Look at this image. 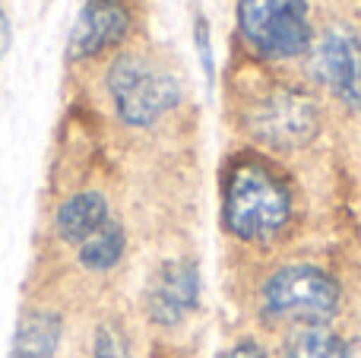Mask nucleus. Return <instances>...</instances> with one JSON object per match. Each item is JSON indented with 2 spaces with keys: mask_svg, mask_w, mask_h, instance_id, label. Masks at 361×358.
Listing matches in <instances>:
<instances>
[{
  "mask_svg": "<svg viewBox=\"0 0 361 358\" xmlns=\"http://www.w3.org/2000/svg\"><path fill=\"white\" fill-rule=\"evenodd\" d=\"M124 247H127L124 228L108 219L99 232L89 235L80 245V264L86 266V270L105 273V270H111V266H118V260L124 257Z\"/></svg>",
  "mask_w": 361,
  "mask_h": 358,
  "instance_id": "obj_11",
  "label": "nucleus"
},
{
  "mask_svg": "<svg viewBox=\"0 0 361 358\" xmlns=\"http://www.w3.org/2000/svg\"><path fill=\"white\" fill-rule=\"evenodd\" d=\"M92 358H130V349H127L124 336L114 327H102L95 333V355Z\"/></svg>",
  "mask_w": 361,
  "mask_h": 358,
  "instance_id": "obj_13",
  "label": "nucleus"
},
{
  "mask_svg": "<svg viewBox=\"0 0 361 358\" xmlns=\"http://www.w3.org/2000/svg\"><path fill=\"white\" fill-rule=\"evenodd\" d=\"M61 342V321L48 311H32L19 321L13 336V358H54Z\"/></svg>",
  "mask_w": 361,
  "mask_h": 358,
  "instance_id": "obj_10",
  "label": "nucleus"
},
{
  "mask_svg": "<svg viewBox=\"0 0 361 358\" xmlns=\"http://www.w3.org/2000/svg\"><path fill=\"white\" fill-rule=\"evenodd\" d=\"M314 73L343 105L361 108V38L349 25H330L311 44Z\"/></svg>",
  "mask_w": 361,
  "mask_h": 358,
  "instance_id": "obj_6",
  "label": "nucleus"
},
{
  "mask_svg": "<svg viewBox=\"0 0 361 358\" xmlns=\"http://www.w3.org/2000/svg\"><path fill=\"white\" fill-rule=\"evenodd\" d=\"M238 25L267 57H301L314 44L305 0H238Z\"/></svg>",
  "mask_w": 361,
  "mask_h": 358,
  "instance_id": "obj_4",
  "label": "nucleus"
},
{
  "mask_svg": "<svg viewBox=\"0 0 361 358\" xmlns=\"http://www.w3.org/2000/svg\"><path fill=\"white\" fill-rule=\"evenodd\" d=\"M292 213L288 190L263 162H238L225 184V226L241 241H267Z\"/></svg>",
  "mask_w": 361,
  "mask_h": 358,
  "instance_id": "obj_1",
  "label": "nucleus"
},
{
  "mask_svg": "<svg viewBox=\"0 0 361 358\" xmlns=\"http://www.w3.org/2000/svg\"><path fill=\"white\" fill-rule=\"evenodd\" d=\"M345 358H361V340L345 342Z\"/></svg>",
  "mask_w": 361,
  "mask_h": 358,
  "instance_id": "obj_17",
  "label": "nucleus"
},
{
  "mask_svg": "<svg viewBox=\"0 0 361 358\" xmlns=\"http://www.w3.org/2000/svg\"><path fill=\"white\" fill-rule=\"evenodd\" d=\"M108 92L124 124L149 127L180 101V82L146 57L124 54L108 70Z\"/></svg>",
  "mask_w": 361,
  "mask_h": 358,
  "instance_id": "obj_2",
  "label": "nucleus"
},
{
  "mask_svg": "<svg viewBox=\"0 0 361 358\" xmlns=\"http://www.w3.org/2000/svg\"><path fill=\"white\" fill-rule=\"evenodd\" d=\"M263 308L276 321H295L301 327H317V323H326L339 311V285L320 266H282L263 285Z\"/></svg>",
  "mask_w": 361,
  "mask_h": 358,
  "instance_id": "obj_3",
  "label": "nucleus"
},
{
  "mask_svg": "<svg viewBox=\"0 0 361 358\" xmlns=\"http://www.w3.org/2000/svg\"><path fill=\"white\" fill-rule=\"evenodd\" d=\"M6 35H10V25H6V16H4V10H0V57H4V51H6Z\"/></svg>",
  "mask_w": 361,
  "mask_h": 358,
  "instance_id": "obj_16",
  "label": "nucleus"
},
{
  "mask_svg": "<svg viewBox=\"0 0 361 358\" xmlns=\"http://www.w3.org/2000/svg\"><path fill=\"white\" fill-rule=\"evenodd\" d=\"M200 302V273L190 260H169L152 273L146 289V311L156 323L175 327Z\"/></svg>",
  "mask_w": 361,
  "mask_h": 358,
  "instance_id": "obj_7",
  "label": "nucleus"
},
{
  "mask_svg": "<svg viewBox=\"0 0 361 358\" xmlns=\"http://www.w3.org/2000/svg\"><path fill=\"white\" fill-rule=\"evenodd\" d=\"M282 358H345V342L330 327H298L282 346Z\"/></svg>",
  "mask_w": 361,
  "mask_h": 358,
  "instance_id": "obj_12",
  "label": "nucleus"
},
{
  "mask_svg": "<svg viewBox=\"0 0 361 358\" xmlns=\"http://www.w3.org/2000/svg\"><path fill=\"white\" fill-rule=\"evenodd\" d=\"M250 130L273 149H301L320 130L317 101L298 89H276L254 105Z\"/></svg>",
  "mask_w": 361,
  "mask_h": 358,
  "instance_id": "obj_5",
  "label": "nucleus"
},
{
  "mask_svg": "<svg viewBox=\"0 0 361 358\" xmlns=\"http://www.w3.org/2000/svg\"><path fill=\"white\" fill-rule=\"evenodd\" d=\"M216 358H267L260 352V349L254 346V342H238V346L225 349V352H219Z\"/></svg>",
  "mask_w": 361,
  "mask_h": 358,
  "instance_id": "obj_15",
  "label": "nucleus"
},
{
  "mask_svg": "<svg viewBox=\"0 0 361 358\" xmlns=\"http://www.w3.org/2000/svg\"><path fill=\"white\" fill-rule=\"evenodd\" d=\"M108 222V200L95 190L73 194L61 209H57V232L63 241L80 247L89 235H95Z\"/></svg>",
  "mask_w": 361,
  "mask_h": 358,
  "instance_id": "obj_9",
  "label": "nucleus"
},
{
  "mask_svg": "<svg viewBox=\"0 0 361 358\" xmlns=\"http://www.w3.org/2000/svg\"><path fill=\"white\" fill-rule=\"evenodd\" d=\"M127 29H130V10L124 0H89L70 32L67 57L82 61V57L102 54L105 48L118 44Z\"/></svg>",
  "mask_w": 361,
  "mask_h": 358,
  "instance_id": "obj_8",
  "label": "nucleus"
},
{
  "mask_svg": "<svg viewBox=\"0 0 361 358\" xmlns=\"http://www.w3.org/2000/svg\"><path fill=\"white\" fill-rule=\"evenodd\" d=\"M193 38H197V51H200V63H203V73L212 80V51H209V25H206V19L200 16L197 25H193Z\"/></svg>",
  "mask_w": 361,
  "mask_h": 358,
  "instance_id": "obj_14",
  "label": "nucleus"
}]
</instances>
